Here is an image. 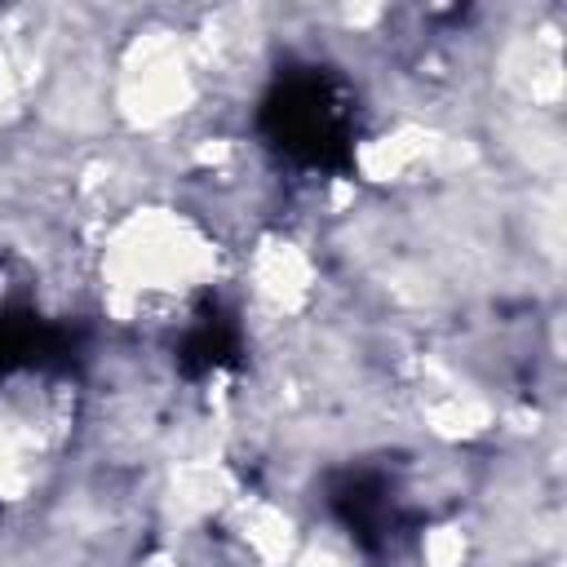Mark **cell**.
Returning <instances> with one entry per match:
<instances>
[{"instance_id": "obj_1", "label": "cell", "mask_w": 567, "mask_h": 567, "mask_svg": "<svg viewBox=\"0 0 567 567\" xmlns=\"http://www.w3.org/2000/svg\"><path fill=\"white\" fill-rule=\"evenodd\" d=\"M266 146L297 168H346L359 137V97L328 66H288L257 111Z\"/></svg>"}]
</instances>
